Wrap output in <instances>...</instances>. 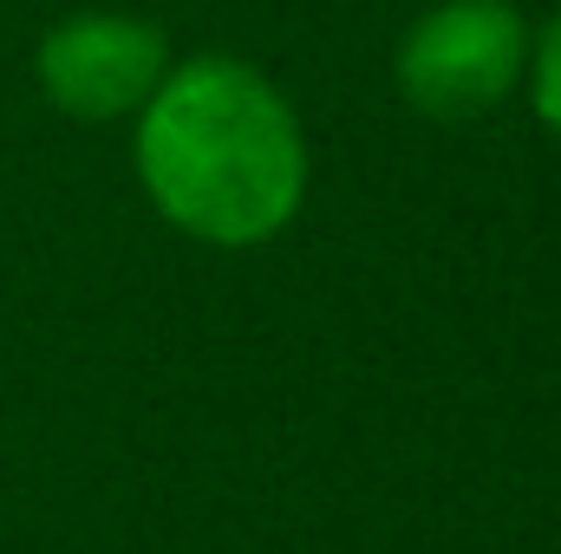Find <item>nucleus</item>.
Masks as SVG:
<instances>
[{
    "mask_svg": "<svg viewBox=\"0 0 561 554\" xmlns=\"http://www.w3.org/2000/svg\"><path fill=\"white\" fill-rule=\"evenodd\" d=\"M523 72H529V20L510 0H437L392 53L399 99L437 125H470L496 112L523 85Z\"/></svg>",
    "mask_w": 561,
    "mask_h": 554,
    "instance_id": "nucleus-2",
    "label": "nucleus"
},
{
    "mask_svg": "<svg viewBox=\"0 0 561 554\" xmlns=\"http://www.w3.org/2000/svg\"><path fill=\"white\" fill-rule=\"evenodd\" d=\"M138 183L170 229L209 249L275 242L307 196V131L280 85L229 53L163 72L138 112Z\"/></svg>",
    "mask_w": 561,
    "mask_h": 554,
    "instance_id": "nucleus-1",
    "label": "nucleus"
},
{
    "mask_svg": "<svg viewBox=\"0 0 561 554\" xmlns=\"http://www.w3.org/2000/svg\"><path fill=\"white\" fill-rule=\"evenodd\" d=\"M39 92L79 118V125H112L138 118L144 99L170 72V39L138 13H72L39 39Z\"/></svg>",
    "mask_w": 561,
    "mask_h": 554,
    "instance_id": "nucleus-3",
    "label": "nucleus"
},
{
    "mask_svg": "<svg viewBox=\"0 0 561 554\" xmlns=\"http://www.w3.org/2000/svg\"><path fill=\"white\" fill-rule=\"evenodd\" d=\"M529 105L561 138V13L542 33H529Z\"/></svg>",
    "mask_w": 561,
    "mask_h": 554,
    "instance_id": "nucleus-4",
    "label": "nucleus"
}]
</instances>
